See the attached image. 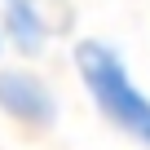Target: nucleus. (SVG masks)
I'll return each instance as SVG.
<instances>
[{
    "instance_id": "1",
    "label": "nucleus",
    "mask_w": 150,
    "mask_h": 150,
    "mask_svg": "<svg viewBox=\"0 0 150 150\" xmlns=\"http://www.w3.org/2000/svg\"><path fill=\"white\" fill-rule=\"evenodd\" d=\"M71 66L80 75L88 102L97 106V115L106 119V128H115L132 146L150 150V93L137 80V71L128 66V57L110 40L84 35L71 49Z\"/></svg>"
},
{
    "instance_id": "2",
    "label": "nucleus",
    "mask_w": 150,
    "mask_h": 150,
    "mask_svg": "<svg viewBox=\"0 0 150 150\" xmlns=\"http://www.w3.org/2000/svg\"><path fill=\"white\" fill-rule=\"evenodd\" d=\"M0 110L13 124H22V128L44 132V128L57 124V93H53V84L40 71H31L22 62L18 66H0Z\"/></svg>"
},
{
    "instance_id": "3",
    "label": "nucleus",
    "mask_w": 150,
    "mask_h": 150,
    "mask_svg": "<svg viewBox=\"0 0 150 150\" xmlns=\"http://www.w3.org/2000/svg\"><path fill=\"white\" fill-rule=\"evenodd\" d=\"M49 9H53V0H0V40H5V49H13L22 62L44 57L57 35V22Z\"/></svg>"
},
{
    "instance_id": "4",
    "label": "nucleus",
    "mask_w": 150,
    "mask_h": 150,
    "mask_svg": "<svg viewBox=\"0 0 150 150\" xmlns=\"http://www.w3.org/2000/svg\"><path fill=\"white\" fill-rule=\"evenodd\" d=\"M0 49H5V40H0Z\"/></svg>"
}]
</instances>
